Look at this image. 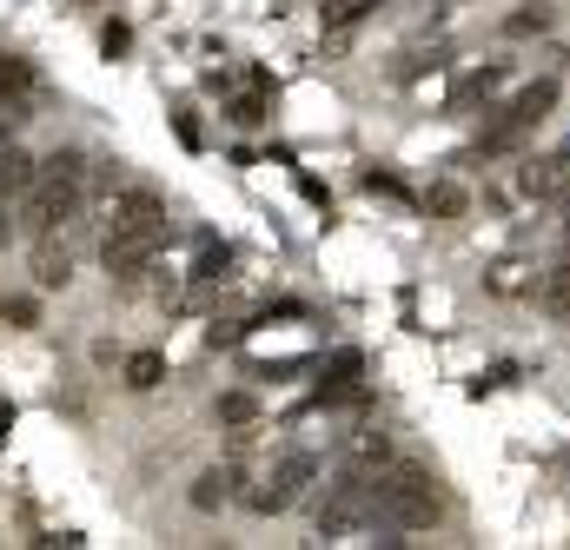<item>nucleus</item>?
I'll return each instance as SVG.
<instances>
[{
  "label": "nucleus",
  "mask_w": 570,
  "mask_h": 550,
  "mask_svg": "<svg viewBox=\"0 0 570 550\" xmlns=\"http://www.w3.org/2000/svg\"><path fill=\"white\" fill-rule=\"evenodd\" d=\"M233 498V471H206V478H193V511H219Z\"/></svg>",
  "instance_id": "9"
},
{
  "label": "nucleus",
  "mask_w": 570,
  "mask_h": 550,
  "mask_svg": "<svg viewBox=\"0 0 570 550\" xmlns=\"http://www.w3.org/2000/svg\"><path fill=\"white\" fill-rule=\"evenodd\" d=\"M266 120V100H233V127H259Z\"/></svg>",
  "instance_id": "19"
},
{
  "label": "nucleus",
  "mask_w": 570,
  "mask_h": 550,
  "mask_svg": "<svg viewBox=\"0 0 570 550\" xmlns=\"http://www.w3.org/2000/svg\"><path fill=\"white\" fill-rule=\"evenodd\" d=\"M438 7H464V0H438Z\"/></svg>",
  "instance_id": "23"
},
{
  "label": "nucleus",
  "mask_w": 570,
  "mask_h": 550,
  "mask_svg": "<svg viewBox=\"0 0 570 550\" xmlns=\"http://www.w3.org/2000/svg\"><path fill=\"white\" fill-rule=\"evenodd\" d=\"M7 431H13V405H7V399H0V438H7Z\"/></svg>",
  "instance_id": "22"
},
{
  "label": "nucleus",
  "mask_w": 570,
  "mask_h": 550,
  "mask_svg": "<svg viewBox=\"0 0 570 550\" xmlns=\"http://www.w3.org/2000/svg\"><path fill=\"white\" fill-rule=\"evenodd\" d=\"M219 418H226V424H253V418H259L253 392H226V399H219Z\"/></svg>",
  "instance_id": "17"
},
{
  "label": "nucleus",
  "mask_w": 570,
  "mask_h": 550,
  "mask_svg": "<svg viewBox=\"0 0 570 550\" xmlns=\"http://www.w3.org/2000/svg\"><path fill=\"white\" fill-rule=\"evenodd\" d=\"M13 239V219H7V199H0V246Z\"/></svg>",
  "instance_id": "21"
},
{
  "label": "nucleus",
  "mask_w": 570,
  "mask_h": 550,
  "mask_svg": "<svg viewBox=\"0 0 570 550\" xmlns=\"http://www.w3.org/2000/svg\"><path fill=\"white\" fill-rule=\"evenodd\" d=\"M27 94H33V67H27L20 53H0V114H7V120H27V114H20Z\"/></svg>",
  "instance_id": "7"
},
{
  "label": "nucleus",
  "mask_w": 570,
  "mask_h": 550,
  "mask_svg": "<svg viewBox=\"0 0 570 550\" xmlns=\"http://www.w3.org/2000/svg\"><path fill=\"white\" fill-rule=\"evenodd\" d=\"M80 193H87V153H73V146L47 153L40 173H33V186L20 193V226H27L33 239L73 226V219H80Z\"/></svg>",
  "instance_id": "1"
},
{
  "label": "nucleus",
  "mask_w": 570,
  "mask_h": 550,
  "mask_svg": "<svg viewBox=\"0 0 570 550\" xmlns=\"http://www.w3.org/2000/svg\"><path fill=\"white\" fill-rule=\"evenodd\" d=\"M100 47H107V60L127 53V47H134V27H127V20H107V27H100Z\"/></svg>",
  "instance_id": "18"
},
{
  "label": "nucleus",
  "mask_w": 570,
  "mask_h": 550,
  "mask_svg": "<svg viewBox=\"0 0 570 550\" xmlns=\"http://www.w3.org/2000/svg\"><path fill=\"white\" fill-rule=\"evenodd\" d=\"M392 458V438L385 431H358L352 438V464H385Z\"/></svg>",
  "instance_id": "13"
},
{
  "label": "nucleus",
  "mask_w": 570,
  "mask_h": 550,
  "mask_svg": "<svg viewBox=\"0 0 570 550\" xmlns=\"http://www.w3.org/2000/svg\"><path fill=\"white\" fill-rule=\"evenodd\" d=\"M425 206L438 213V219H458V213H464V186H431Z\"/></svg>",
  "instance_id": "15"
},
{
  "label": "nucleus",
  "mask_w": 570,
  "mask_h": 550,
  "mask_svg": "<svg viewBox=\"0 0 570 550\" xmlns=\"http://www.w3.org/2000/svg\"><path fill=\"white\" fill-rule=\"evenodd\" d=\"M358 365H365V359H358V352H338V359H332V365H325V372H332V385H345V379H358Z\"/></svg>",
  "instance_id": "20"
},
{
  "label": "nucleus",
  "mask_w": 570,
  "mask_h": 550,
  "mask_svg": "<svg viewBox=\"0 0 570 550\" xmlns=\"http://www.w3.org/2000/svg\"><path fill=\"white\" fill-rule=\"evenodd\" d=\"M219 278H233V246H206L193 266V285H219Z\"/></svg>",
  "instance_id": "11"
},
{
  "label": "nucleus",
  "mask_w": 570,
  "mask_h": 550,
  "mask_svg": "<svg viewBox=\"0 0 570 550\" xmlns=\"http://www.w3.org/2000/svg\"><path fill=\"white\" fill-rule=\"evenodd\" d=\"M159 246H166V239H153V233H114V226H107L100 259H107V273H114V278H127V285H134V278L153 266V253H159Z\"/></svg>",
  "instance_id": "5"
},
{
  "label": "nucleus",
  "mask_w": 570,
  "mask_h": 550,
  "mask_svg": "<svg viewBox=\"0 0 570 550\" xmlns=\"http://www.w3.org/2000/svg\"><path fill=\"white\" fill-rule=\"evenodd\" d=\"M67 278H73V246L60 233H40V246H33V285L40 292H60Z\"/></svg>",
  "instance_id": "6"
},
{
  "label": "nucleus",
  "mask_w": 570,
  "mask_h": 550,
  "mask_svg": "<svg viewBox=\"0 0 570 550\" xmlns=\"http://www.w3.org/2000/svg\"><path fill=\"white\" fill-rule=\"evenodd\" d=\"M0 318H7L13 332H33V325H40V305H33V298H0Z\"/></svg>",
  "instance_id": "14"
},
{
  "label": "nucleus",
  "mask_w": 570,
  "mask_h": 550,
  "mask_svg": "<svg viewBox=\"0 0 570 550\" xmlns=\"http://www.w3.org/2000/svg\"><path fill=\"white\" fill-rule=\"evenodd\" d=\"M372 524H392V531H425L438 524V491L419 464H392V471H372Z\"/></svg>",
  "instance_id": "2"
},
{
  "label": "nucleus",
  "mask_w": 570,
  "mask_h": 550,
  "mask_svg": "<svg viewBox=\"0 0 570 550\" xmlns=\"http://www.w3.org/2000/svg\"><path fill=\"white\" fill-rule=\"evenodd\" d=\"M33 173H40V159H27L20 146H7V153H0V199H20V193L33 186Z\"/></svg>",
  "instance_id": "8"
},
{
  "label": "nucleus",
  "mask_w": 570,
  "mask_h": 550,
  "mask_svg": "<svg viewBox=\"0 0 570 550\" xmlns=\"http://www.w3.org/2000/svg\"><path fill=\"white\" fill-rule=\"evenodd\" d=\"M107 226H114V233H153V239H166V233H173L166 199H159L153 186H127V193L107 206Z\"/></svg>",
  "instance_id": "4"
},
{
  "label": "nucleus",
  "mask_w": 570,
  "mask_h": 550,
  "mask_svg": "<svg viewBox=\"0 0 570 550\" xmlns=\"http://www.w3.org/2000/svg\"><path fill=\"white\" fill-rule=\"evenodd\" d=\"M159 379H166V359H159V352H134V359H127V385H134V392H153Z\"/></svg>",
  "instance_id": "12"
},
{
  "label": "nucleus",
  "mask_w": 570,
  "mask_h": 550,
  "mask_svg": "<svg viewBox=\"0 0 570 550\" xmlns=\"http://www.w3.org/2000/svg\"><path fill=\"white\" fill-rule=\"evenodd\" d=\"M372 7H379V0H318V13H325V27H332V33L358 27V20H365Z\"/></svg>",
  "instance_id": "10"
},
{
  "label": "nucleus",
  "mask_w": 570,
  "mask_h": 550,
  "mask_svg": "<svg viewBox=\"0 0 570 550\" xmlns=\"http://www.w3.org/2000/svg\"><path fill=\"white\" fill-rule=\"evenodd\" d=\"M312 478H318V458H312V451H292L279 471L266 478V491H253L246 504H253L259 518H279V511H292V504L305 498V484H312Z\"/></svg>",
  "instance_id": "3"
},
{
  "label": "nucleus",
  "mask_w": 570,
  "mask_h": 550,
  "mask_svg": "<svg viewBox=\"0 0 570 550\" xmlns=\"http://www.w3.org/2000/svg\"><path fill=\"white\" fill-rule=\"evenodd\" d=\"M504 27H511V33H538V27H551V0H531V7H524V13H511Z\"/></svg>",
  "instance_id": "16"
}]
</instances>
